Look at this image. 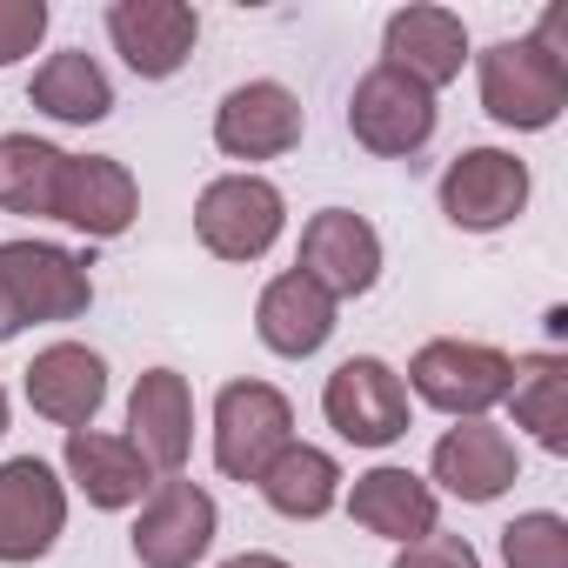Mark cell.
Masks as SVG:
<instances>
[{"label": "cell", "mask_w": 568, "mask_h": 568, "mask_svg": "<svg viewBox=\"0 0 568 568\" xmlns=\"http://www.w3.org/2000/svg\"><path fill=\"white\" fill-rule=\"evenodd\" d=\"M94 302L88 261L54 241H0V342L28 322H74Z\"/></svg>", "instance_id": "cell-1"}, {"label": "cell", "mask_w": 568, "mask_h": 568, "mask_svg": "<svg viewBox=\"0 0 568 568\" xmlns=\"http://www.w3.org/2000/svg\"><path fill=\"white\" fill-rule=\"evenodd\" d=\"M295 442V408L267 382H227L214 395V468L227 481H261L267 462Z\"/></svg>", "instance_id": "cell-2"}, {"label": "cell", "mask_w": 568, "mask_h": 568, "mask_svg": "<svg viewBox=\"0 0 568 568\" xmlns=\"http://www.w3.org/2000/svg\"><path fill=\"white\" fill-rule=\"evenodd\" d=\"M408 388H415L428 408L455 415V422H481L495 402H508L515 362H508L501 348H488V342H428V348H415V362H408Z\"/></svg>", "instance_id": "cell-3"}, {"label": "cell", "mask_w": 568, "mask_h": 568, "mask_svg": "<svg viewBox=\"0 0 568 568\" xmlns=\"http://www.w3.org/2000/svg\"><path fill=\"white\" fill-rule=\"evenodd\" d=\"M481 108L501 121V128H521V134H541L561 121L568 108V68L555 54H541L535 41H495L481 54Z\"/></svg>", "instance_id": "cell-4"}, {"label": "cell", "mask_w": 568, "mask_h": 568, "mask_svg": "<svg viewBox=\"0 0 568 568\" xmlns=\"http://www.w3.org/2000/svg\"><path fill=\"white\" fill-rule=\"evenodd\" d=\"M281 221H288V201L261 174H221L194 201V234L221 261H261L281 241Z\"/></svg>", "instance_id": "cell-5"}, {"label": "cell", "mask_w": 568, "mask_h": 568, "mask_svg": "<svg viewBox=\"0 0 568 568\" xmlns=\"http://www.w3.org/2000/svg\"><path fill=\"white\" fill-rule=\"evenodd\" d=\"M348 134L382 154V161H408L435 141V94L422 81H408L402 68H368L355 81V101H348Z\"/></svg>", "instance_id": "cell-6"}, {"label": "cell", "mask_w": 568, "mask_h": 568, "mask_svg": "<svg viewBox=\"0 0 568 568\" xmlns=\"http://www.w3.org/2000/svg\"><path fill=\"white\" fill-rule=\"evenodd\" d=\"M322 415H328V428H335L342 442H355V448H388V442L408 435V382H402L388 362L355 355V362H342V368L328 375Z\"/></svg>", "instance_id": "cell-7"}, {"label": "cell", "mask_w": 568, "mask_h": 568, "mask_svg": "<svg viewBox=\"0 0 568 568\" xmlns=\"http://www.w3.org/2000/svg\"><path fill=\"white\" fill-rule=\"evenodd\" d=\"M214 528H221L214 495L194 488L187 475H161L134 521V561L141 568H194L214 548Z\"/></svg>", "instance_id": "cell-8"}, {"label": "cell", "mask_w": 568, "mask_h": 568, "mask_svg": "<svg viewBox=\"0 0 568 568\" xmlns=\"http://www.w3.org/2000/svg\"><path fill=\"white\" fill-rule=\"evenodd\" d=\"M68 528V488L41 455L0 462V561H41Z\"/></svg>", "instance_id": "cell-9"}, {"label": "cell", "mask_w": 568, "mask_h": 568, "mask_svg": "<svg viewBox=\"0 0 568 568\" xmlns=\"http://www.w3.org/2000/svg\"><path fill=\"white\" fill-rule=\"evenodd\" d=\"M295 274H308L315 288L328 302H355L375 288V274H382V234L348 214V207H322L308 227H302V261Z\"/></svg>", "instance_id": "cell-10"}, {"label": "cell", "mask_w": 568, "mask_h": 568, "mask_svg": "<svg viewBox=\"0 0 568 568\" xmlns=\"http://www.w3.org/2000/svg\"><path fill=\"white\" fill-rule=\"evenodd\" d=\"M528 207V168L501 148H468L442 174V214L468 234H495Z\"/></svg>", "instance_id": "cell-11"}, {"label": "cell", "mask_w": 568, "mask_h": 568, "mask_svg": "<svg viewBox=\"0 0 568 568\" xmlns=\"http://www.w3.org/2000/svg\"><path fill=\"white\" fill-rule=\"evenodd\" d=\"M108 41L141 81H168V74L187 68V54L201 41V21H194L187 0H114L108 8Z\"/></svg>", "instance_id": "cell-12"}, {"label": "cell", "mask_w": 568, "mask_h": 568, "mask_svg": "<svg viewBox=\"0 0 568 568\" xmlns=\"http://www.w3.org/2000/svg\"><path fill=\"white\" fill-rule=\"evenodd\" d=\"M134 214H141V187L114 154H68L54 187V221L81 227L88 241H114L134 227Z\"/></svg>", "instance_id": "cell-13"}, {"label": "cell", "mask_w": 568, "mask_h": 568, "mask_svg": "<svg viewBox=\"0 0 568 568\" xmlns=\"http://www.w3.org/2000/svg\"><path fill=\"white\" fill-rule=\"evenodd\" d=\"M302 141V101L281 81H247L214 108V148L234 161H274Z\"/></svg>", "instance_id": "cell-14"}, {"label": "cell", "mask_w": 568, "mask_h": 568, "mask_svg": "<svg viewBox=\"0 0 568 568\" xmlns=\"http://www.w3.org/2000/svg\"><path fill=\"white\" fill-rule=\"evenodd\" d=\"M128 442L148 455L154 475H181L187 448H194V395L187 375L174 368H148L128 395Z\"/></svg>", "instance_id": "cell-15"}, {"label": "cell", "mask_w": 568, "mask_h": 568, "mask_svg": "<svg viewBox=\"0 0 568 568\" xmlns=\"http://www.w3.org/2000/svg\"><path fill=\"white\" fill-rule=\"evenodd\" d=\"M28 402L61 428H88L108 402V362L81 342H54L28 362Z\"/></svg>", "instance_id": "cell-16"}, {"label": "cell", "mask_w": 568, "mask_h": 568, "mask_svg": "<svg viewBox=\"0 0 568 568\" xmlns=\"http://www.w3.org/2000/svg\"><path fill=\"white\" fill-rule=\"evenodd\" d=\"M382 61L402 68L408 81H422V88L435 94V88H448V81L462 74V61H468V28H462V14H448V8H402V14L388 21V34H382Z\"/></svg>", "instance_id": "cell-17"}, {"label": "cell", "mask_w": 568, "mask_h": 568, "mask_svg": "<svg viewBox=\"0 0 568 568\" xmlns=\"http://www.w3.org/2000/svg\"><path fill=\"white\" fill-rule=\"evenodd\" d=\"M68 481L94 501V508H134L154 495V468L128 435H101V428H68Z\"/></svg>", "instance_id": "cell-18"}, {"label": "cell", "mask_w": 568, "mask_h": 568, "mask_svg": "<svg viewBox=\"0 0 568 568\" xmlns=\"http://www.w3.org/2000/svg\"><path fill=\"white\" fill-rule=\"evenodd\" d=\"M254 335L274 348V355H288V362H302V355H315L328 335H335V302L315 288L308 274H274L267 288H261V302H254Z\"/></svg>", "instance_id": "cell-19"}, {"label": "cell", "mask_w": 568, "mask_h": 568, "mask_svg": "<svg viewBox=\"0 0 568 568\" xmlns=\"http://www.w3.org/2000/svg\"><path fill=\"white\" fill-rule=\"evenodd\" d=\"M435 481L462 501H495L515 488V442L495 422H462L435 442Z\"/></svg>", "instance_id": "cell-20"}, {"label": "cell", "mask_w": 568, "mask_h": 568, "mask_svg": "<svg viewBox=\"0 0 568 568\" xmlns=\"http://www.w3.org/2000/svg\"><path fill=\"white\" fill-rule=\"evenodd\" d=\"M348 515H355L368 535L408 548V541L435 535V488H428L415 468H368V475H355V488H348Z\"/></svg>", "instance_id": "cell-21"}, {"label": "cell", "mask_w": 568, "mask_h": 568, "mask_svg": "<svg viewBox=\"0 0 568 568\" xmlns=\"http://www.w3.org/2000/svg\"><path fill=\"white\" fill-rule=\"evenodd\" d=\"M261 495L274 515H288V521H322L335 501H342V468L328 448H308V442H288L267 475H261Z\"/></svg>", "instance_id": "cell-22"}, {"label": "cell", "mask_w": 568, "mask_h": 568, "mask_svg": "<svg viewBox=\"0 0 568 568\" xmlns=\"http://www.w3.org/2000/svg\"><path fill=\"white\" fill-rule=\"evenodd\" d=\"M28 101H34L41 114L68 121V128H88V121H108V114H114V88H108L101 61H94V54H81V48L48 54V68L34 74Z\"/></svg>", "instance_id": "cell-23"}, {"label": "cell", "mask_w": 568, "mask_h": 568, "mask_svg": "<svg viewBox=\"0 0 568 568\" xmlns=\"http://www.w3.org/2000/svg\"><path fill=\"white\" fill-rule=\"evenodd\" d=\"M515 428H528L548 455H568V362L561 355H528L515 362Z\"/></svg>", "instance_id": "cell-24"}, {"label": "cell", "mask_w": 568, "mask_h": 568, "mask_svg": "<svg viewBox=\"0 0 568 568\" xmlns=\"http://www.w3.org/2000/svg\"><path fill=\"white\" fill-rule=\"evenodd\" d=\"M68 154L54 141L34 134H8L0 141V207L28 214V221H54V187H61Z\"/></svg>", "instance_id": "cell-25"}, {"label": "cell", "mask_w": 568, "mask_h": 568, "mask_svg": "<svg viewBox=\"0 0 568 568\" xmlns=\"http://www.w3.org/2000/svg\"><path fill=\"white\" fill-rule=\"evenodd\" d=\"M501 561L508 568H568V521L548 508H528L501 528Z\"/></svg>", "instance_id": "cell-26"}, {"label": "cell", "mask_w": 568, "mask_h": 568, "mask_svg": "<svg viewBox=\"0 0 568 568\" xmlns=\"http://www.w3.org/2000/svg\"><path fill=\"white\" fill-rule=\"evenodd\" d=\"M48 34V0H0V68H14Z\"/></svg>", "instance_id": "cell-27"}, {"label": "cell", "mask_w": 568, "mask_h": 568, "mask_svg": "<svg viewBox=\"0 0 568 568\" xmlns=\"http://www.w3.org/2000/svg\"><path fill=\"white\" fill-rule=\"evenodd\" d=\"M395 568H481V555L468 535H422L395 555Z\"/></svg>", "instance_id": "cell-28"}, {"label": "cell", "mask_w": 568, "mask_h": 568, "mask_svg": "<svg viewBox=\"0 0 568 568\" xmlns=\"http://www.w3.org/2000/svg\"><path fill=\"white\" fill-rule=\"evenodd\" d=\"M221 568H288L281 555H234V561H221Z\"/></svg>", "instance_id": "cell-29"}, {"label": "cell", "mask_w": 568, "mask_h": 568, "mask_svg": "<svg viewBox=\"0 0 568 568\" xmlns=\"http://www.w3.org/2000/svg\"><path fill=\"white\" fill-rule=\"evenodd\" d=\"M0 435H8V388H0Z\"/></svg>", "instance_id": "cell-30"}]
</instances>
